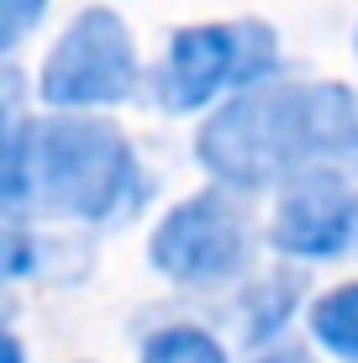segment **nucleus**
<instances>
[{
  "label": "nucleus",
  "mask_w": 358,
  "mask_h": 363,
  "mask_svg": "<svg viewBox=\"0 0 358 363\" xmlns=\"http://www.w3.org/2000/svg\"><path fill=\"white\" fill-rule=\"evenodd\" d=\"M195 153L232 190H264L322 164L358 174V90L253 84L201 127Z\"/></svg>",
  "instance_id": "nucleus-1"
},
{
  "label": "nucleus",
  "mask_w": 358,
  "mask_h": 363,
  "mask_svg": "<svg viewBox=\"0 0 358 363\" xmlns=\"http://www.w3.org/2000/svg\"><path fill=\"white\" fill-rule=\"evenodd\" d=\"M274 32L264 21H237V27H184L169 43L158 64L153 95L164 111H201L227 90V84H253L274 69Z\"/></svg>",
  "instance_id": "nucleus-3"
},
{
  "label": "nucleus",
  "mask_w": 358,
  "mask_h": 363,
  "mask_svg": "<svg viewBox=\"0 0 358 363\" xmlns=\"http://www.w3.org/2000/svg\"><path fill=\"white\" fill-rule=\"evenodd\" d=\"M311 332L332 358L358 363V284H342V290L316 300L311 306Z\"/></svg>",
  "instance_id": "nucleus-7"
},
{
  "label": "nucleus",
  "mask_w": 358,
  "mask_h": 363,
  "mask_svg": "<svg viewBox=\"0 0 358 363\" xmlns=\"http://www.w3.org/2000/svg\"><path fill=\"white\" fill-rule=\"evenodd\" d=\"M132 84H138V53H132L121 16L84 11L47 53L37 95L58 111H74V106H116L132 95Z\"/></svg>",
  "instance_id": "nucleus-4"
},
{
  "label": "nucleus",
  "mask_w": 358,
  "mask_h": 363,
  "mask_svg": "<svg viewBox=\"0 0 358 363\" xmlns=\"http://www.w3.org/2000/svg\"><path fill=\"white\" fill-rule=\"evenodd\" d=\"M353 48H358V37H353Z\"/></svg>",
  "instance_id": "nucleus-12"
},
{
  "label": "nucleus",
  "mask_w": 358,
  "mask_h": 363,
  "mask_svg": "<svg viewBox=\"0 0 358 363\" xmlns=\"http://www.w3.org/2000/svg\"><path fill=\"white\" fill-rule=\"evenodd\" d=\"M358 242V195L332 169H306L274 211V247L295 258H337Z\"/></svg>",
  "instance_id": "nucleus-6"
},
{
  "label": "nucleus",
  "mask_w": 358,
  "mask_h": 363,
  "mask_svg": "<svg viewBox=\"0 0 358 363\" xmlns=\"http://www.w3.org/2000/svg\"><path fill=\"white\" fill-rule=\"evenodd\" d=\"M6 363H21V342L16 337H6Z\"/></svg>",
  "instance_id": "nucleus-11"
},
{
  "label": "nucleus",
  "mask_w": 358,
  "mask_h": 363,
  "mask_svg": "<svg viewBox=\"0 0 358 363\" xmlns=\"http://www.w3.org/2000/svg\"><path fill=\"white\" fill-rule=\"evenodd\" d=\"M47 0H0V43L16 48L21 37L37 27V16H43Z\"/></svg>",
  "instance_id": "nucleus-9"
},
{
  "label": "nucleus",
  "mask_w": 358,
  "mask_h": 363,
  "mask_svg": "<svg viewBox=\"0 0 358 363\" xmlns=\"http://www.w3.org/2000/svg\"><path fill=\"white\" fill-rule=\"evenodd\" d=\"M158 274L174 284H216L248 264V221L227 195H190L158 221L147 242Z\"/></svg>",
  "instance_id": "nucleus-5"
},
{
  "label": "nucleus",
  "mask_w": 358,
  "mask_h": 363,
  "mask_svg": "<svg viewBox=\"0 0 358 363\" xmlns=\"http://www.w3.org/2000/svg\"><path fill=\"white\" fill-rule=\"evenodd\" d=\"M142 363H227V353H221V342L201 327H169V332L147 337Z\"/></svg>",
  "instance_id": "nucleus-8"
},
{
  "label": "nucleus",
  "mask_w": 358,
  "mask_h": 363,
  "mask_svg": "<svg viewBox=\"0 0 358 363\" xmlns=\"http://www.w3.org/2000/svg\"><path fill=\"white\" fill-rule=\"evenodd\" d=\"M0 169H6L0 200L11 216L43 211V216L106 221L116 211H132L142 190L127 137L95 116H47L37 127L11 121Z\"/></svg>",
  "instance_id": "nucleus-2"
},
{
  "label": "nucleus",
  "mask_w": 358,
  "mask_h": 363,
  "mask_svg": "<svg viewBox=\"0 0 358 363\" xmlns=\"http://www.w3.org/2000/svg\"><path fill=\"white\" fill-rule=\"evenodd\" d=\"M258 363H311L306 353H269V358H258Z\"/></svg>",
  "instance_id": "nucleus-10"
}]
</instances>
